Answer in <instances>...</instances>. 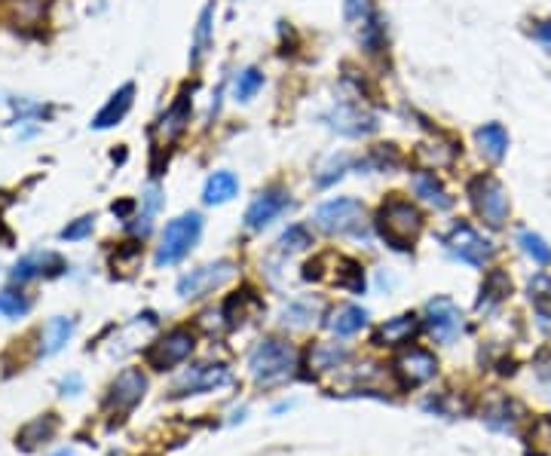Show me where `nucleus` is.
Listing matches in <instances>:
<instances>
[{
	"instance_id": "obj_26",
	"label": "nucleus",
	"mask_w": 551,
	"mask_h": 456,
	"mask_svg": "<svg viewBox=\"0 0 551 456\" xmlns=\"http://www.w3.org/2000/svg\"><path fill=\"white\" fill-rule=\"evenodd\" d=\"M511 295V279L502 269H493L491 276L484 279V285H481V300H478V309L484 313V309H493L496 304H502Z\"/></svg>"
},
{
	"instance_id": "obj_10",
	"label": "nucleus",
	"mask_w": 551,
	"mask_h": 456,
	"mask_svg": "<svg viewBox=\"0 0 551 456\" xmlns=\"http://www.w3.org/2000/svg\"><path fill=\"white\" fill-rule=\"evenodd\" d=\"M291 208V196H289V190H282V187H267V190H261L258 196H254V203L245 208V227L252 230V233H258V230L263 227H270L279 214H285Z\"/></svg>"
},
{
	"instance_id": "obj_43",
	"label": "nucleus",
	"mask_w": 551,
	"mask_h": 456,
	"mask_svg": "<svg viewBox=\"0 0 551 456\" xmlns=\"http://www.w3.org/2000/svg\"><path fill=\"white\" fill-rule=\"evenodd\" d=\"M346 22H364L371 15V0H344Z\"/></svg>"
},
{
	"instance_id": "obj_35",
	"label": "nucleus",
	"mask_w": 551,
	"mask_h": 456,
	"mask_svg": "<svg viewBox=\"0 0 551 456\" xmlns=\"http://www.w3.org/2000/svg\"><path fill=\"white\" fill-rule=\"evenodd\" d=\"M401 162H405V157H401V150L395 144H377V148H371L368 166L377 169V172H392Z\"/></svg>"
},
{
	"instance_id": "obj_46",
	"label": "nucleus",
	"mask_w": 551,
	"mask_h": 456,
	"mask_svg": "<svg viewBox=\"0 0 551 456\" xmlns=\"http://www.w3.org/2000/svg\"><path fill=\"white\" fill-rule=\"evenodd\" d=\"M533 37L546 46V52H551V19H542V22H533Z\"/></svg>"
},
{
	"instance_id": "obj_25",
	"label": "nucleus",
	"mask_w": 551,
	"mask_h": 456,
	"mask_svg": "<svg viewBox=\"0 0 551 456\" xmlns=\"http://www.w3.org/2000/svg\"><path fill=\"white\" fill-rule=\"evenodd\" d=\"M518 420H521V407L509 398H496L484 411V423L496 432H515Z\"/></svg>"
},
{
	"instance_id": "obj_47",
	"label": "nucleus",
	"mask_w": 551,
	"mask_h": 456,
	"mask_svg": "<svg viewBox=\"0 0 551 456\" xmlns=\"http://www.w3.org/2000/svg\"><path fill=\"white\" fill-rule=\"evenodd\" d=\"M129 212H132V203H120V205L114 203V214H129Z\"/></svg>"
},
{
	"instance_id": "obj_15",
	"label": "nucleus",
	"mask_w": 551,
	"mask_h": 456,
	"mask_svg": "<svg viewBox=\"0 0 551 456\" xmlns=\"http://www.w3.org/2000/svg\"><path fill=\"white\" fill-rule=\"evenodd\" d=\"M395 374L401 377L405 386H423L438 374V361L429 350H417L414 346V350H405L395 359Z\"/></svg>"
},
{
	"instance_id": "obj_49",
	"label": "nucleus",
	"mask_w": 551,
	"mask_h": 456,
	"mask_svg": "<svg viewBox=\"0 0 551 456\" xmlns=\"http://www.w3.org/2000/svg\"><path fill=\"white\" fill-rule=\"evenodd\" d=\"M52 456H71V453H68V451H59V453H52Z\"/></svg>"
},
{
	"instance_id": "obj_9",
	"label": "nucleus",
	"mask_w": 551,
	"mask_h": 456,
	"mask_svg": "<svg viewBox=\"0 0 551 456\" xmlns=\"http://www.w3.org/2000/svg\"><path fill=\"white\" fill-rule=\"evenodd\" d=\"M193 346H197V340H193V331L175 328V331H169L166 337H160L157 343L147 350V365L157 368V370H169V368L181 365L184 359H190Z\"/></svg>"
},
{
	"instance_id": "obj_29",
	"label": "nucleus",
	"mask_w": 551,
	"mask_h": 456,
	"mask_svg": "<svg viewBox=\"0 0 551 456\" xmlns=\"http://www.w3.org/2000/svg\"><path fill=\"white\" fill-rule=\"evenodd\" d=\"M6 13L15 28H34L43 19V0H6Z\"/></svg>"
},
{
	"instance_id": "obj_30",
	"label": "nucleus",
	"mask_w": 551,
	"mask_h": 456,
	"mask_svg": "<svg viewBox=\"0 0 551 456\" xmlns=\"http://www.w3.org/2000/svg\"><path fill=\"white\" fill-rule=\"evenodd\" d=\"M530 300H533V306H537L542 331L551 334V279L546 273H539L537 279L530 282Z\"/></svg>"
},
{
	"instance_id": "obj_38",
	"label": "nucleus",
	"mask_w": 551,
	"mask_h": 456,
	"mask_svg": "<svg viewBox=\"0 0 551 456\" xmlns=\"http://www.w3.org/2000/svg\"><path fill=\"white\" fill-rule=\"evenodd\" d=\"M313 245V233L304 227V223H291L282 236H279V249L282 251H304Z\"/></svg>"
},
{
	"instance_id": "obj_14",
	"label": "nucleus",
	"mask_w": 551,
	"mask_h": 456,
	"mask_svg": "<svg viewBox=\"0 0 551 456\" xmlns=\"http://www.w3.org/2000/svg\"><path fill=\"white\" fill-rule=\"evenodd\" d=\"M144 389H147V380L138 368H126L120 377L111 383V392H107V411L114 414H126L138 401L144 398Z\"/></svg>"
},
{
	"instance_id": "obj_2",
	"label": "nucleus",
	"mask_w": 551,
	"mask_h": 456,
	"mask_svg": "<svg viewBox=\"0 0 551 456\" xmlns=\"http://www.w3.org/2000/svg\"><path fill=\"white\" fill-rule=\"evenodd\" d=\"M374 223L386 245H392V249H399V251H408V249H414V242L420 239L426 221H423V212L410 203V199L392 196L380 205Z\"/></svg>"
},
{
	"instance_id": "obj_39",
	"label": "nucleus",
	"mask_w": 551,
	"mask_h": 456,
	"mask_svg": "<svg viewBox=\"0 0 551 456\" xmlns=\"http://www.w3.org/2000/svg\"><path fill=\"white\" fill-rule=\"evenodd\" d=\"M28 309H31V300L22 295V291H15V288L0 291V315H6V319H19V315H25Z\"/></svg>"
},
{
	"instance_id": "obj_24",
	"label": "nucleus",
	"mask_w": 551,
	"mask_h": 456,
	"mask_svg": "<svg viewBox=\"0 0 551 456\" xmlns=\"http://www.w3.org/2000/svg\"><path fill=\"white\" fill-rule=\"evenodd\" d=\"M236 193H239V178L236 175H233V172H215L206 181L203 199L208 205H224V203H230Z\"/></svg>"
},
{
	"instance_id": "obj_34",
	"label": "nucleus",
	"mask_w": 551,
	"mask_h": 456,
	"mask_svg": "<svg viewBox=\"0 0 551 456\" xmlns=\"http://www.w3.org/2000/svg\"><path fill=\"white\" fill-rule=\"evenodd\" d=\"M518 245H521V251L533 260V264H539V267H548L551 264L548 242L539 233H533V230H524V233L518 236Z\"/></svg>"
},
{
	"instance_id": "obj_7",
	"label": "nucleus",
	"mask_w": 551,
	"mask_h": 456,
	"mask_svg": "<svg viewBox=\"0 0 551 456\" xmlns=\"http://www.w3.org/2000/svg\"><path fill=\"white\" fill-rule=\"evenodd\" d=\"M325 123H328V129H334L337 135H346V138H364V135L377 132V126H380L374 114L359 102L334 105L331 111L325 114Z\"/></svg>"
},
{
	"instance_id": "obj_33",
	"label": "nucleus",
	"mask_w": 551,
	"mask_h": 456,
	"mask_svg": "<svg viewBox=\"0 0 551 456\" xmlns=\"http://www.w3.org/2000/svg\"><path fill=\"white\" fill-rule=\"evenodd\" d=\"M261 89H263V71H261V68H245V71L236 74V87H233L236 102H252Z\"/></svg>"
},
{
	"instance_id": "obj_44",
	"label": "nucleus",
	"mask_w": 551,
	"mask_h": 456,
	"mask_svg": "<svg viewBox=\"0 0 551 456\" xmlns=\"http://www.w3.org/2000/svg\"><path fill=\"white\" fill-rule=\"evenodd\" d=\"M142 203H144V212H142V218L147 221H153V214L160 212V205H162V190L153 184V187H147V193L142 196Z\"/></svg>"
},
{
	"instance_id": "obj_31",
	"label": "nucleus",
	"mask_w": 551,
	"mask_h": 456,
	"mask_svg": "<svg viewBox=\"0 0 551 456\" xmlns=\"http://www.w3.org/2000/svg\"><path fill=\"white\" fill-rule=\"evenodd\" d=\"M417 162L429 172V169H445L454 162V144H445V141H429V144H420L417 148Z\"/></svg>"
},
{
	"instance_id": "obj_48",
	"label": "nucleus",
	"mask_w": 551,
	"mask_h": 456,
	"mask_svg": "<svg viewBox=\"0 0 551 456\" xmlns=\"http://www.w3.org/2000/svg\"><path fill=\"white\" fill-rule=\"evenodd\" d=\"M0 242H10V233L4 230V223H0Z\"/></svg>"
},
{
	"instance_id": "obj_27",
	"label": "nucleus",
	"mask_w": 551,
	"mask_h": 456,
	"mask_svg": "<svg viewBox=\"0 0 551 456\" xmlns=\"http://www.w3.org/2000/svg\"><path fill=\"white\" fill-rule=\"evenodd\" d=\"M56 429H59L56 416H52V414L50 416H41V420L28 423V426L19 432V447H22V451H34L37 444L50 442V438L56 435Z\"/></svg>"
},
{
	"instance_id": "obj_5",
	"label": "nucleus",
	"mask_w": 551,
	"mask_h": 456,
	"mask_svg": "<svg viewBox=\"0 0 551 456\" xmlns=\"http://www.w3.org/2000/svg\"><path fill=\"white\" fill-rule=\"evenodd\" d=\"M313 221L316 227L331 236H353L364 230V205L359 199H349V196L328 199V203L316 208Z\"/></svg>"
},
{
	"instance_id": "obj_32",
	"label": "nucleus",
	"mask_w": 551,
	"mask_h": 456,
	"mask_svg": "<svg viewBox=\"0 0 551 456\" xmlns=\"http://www.w3.org/2000/svg\"><path fill=\"white\" fill-rule=\"evenodd\" d=\"M349 359V352L337 343H319L309 352V368L313 370H334Z\"/></svg>"
},
{
	"instance_id": "obj_41",
	"label": "nucleus",
	"mask_w": 551,
	"mask_h": 456,
	"mask_svg": "<svg viewBox=\"0 0 551 456\" xmlns=\"http://www.w3.org/2000/svg\"><path fill=\"white\" fill-rule=\"evenodd\" d=\"M309 319H313V309H309L307 304H291V306L282 309V322H285V324H294V328L307 324Z\"/></svg>"
},
{
	"instance_id": "obj_23",
	"label": "nucleus",
	"mask_w": 551,
	"mask_h": 456,
	"mask_svg": "<svg viewBox=\"0 0 551 456\" xmlns=\"http://www.w3.org/2000/svg\"><path fill=\"white\" fill-rule=\"evenodd\" d=\"M414 193L423 199V203L436 205V208H441V212L454 205V196H450V193L445 190V184H441V178H436V172L414 175Z\"/></svg>"
},
{
	"instance_id": "obj_28",
	"label": "nucleus",
	"mask_w": 551,
	"mask_h": 456,
	"mask_svg": "<svg viewBox=\"0 0 551 456\" xmlns=\"http://www.w3.org/2000/svg\"><path fill=\"white\" fill-rule=\"evenodd\" d=\"M71 334H74V319H65V315H56V319H50V324L43 328L41 352L43 355H56L61 346L71 340Z\"/></svg>"
},
{
	"instance_id": "obj_4",
	"label": "nucleus",
	"mask_w": 551,
	"mask_h": 456,
	"mask_svg": "<svg viewBox=\"0 0 551 456\" xmlns=\"http://www.w3.org/2000/svg\"><path fill=\"white\" fill-rule=\"evenodd\" d=\"M199 236H203V214L199 212H184L175 221H169L157 249V267H172L178 260H184L193 245L199 242Z\"/></svg>"
},
{
	"instance_id": "obj_12",
	"label": "nucleus",
	"mask_w": 551,
	"mask_h": 456,
	"mask_svg": "<svg viewBox=\"0 0 551 456\" xmlns=\"http://www.w3.org/2000/svg\"><path fill=\"white\" fill-rule=\"evenodd\" d=\"M426 324L438 343H454L463 331V313L450 297H436L426 304Z\"/></svg>"
},
{
	"instance_id": "obj_3",
	"label": "nucleus",
	"mask_w": 551,
	"mask_h": 456,
	"mask_svg": "<svg viewBox=\"0 0 551 456\" xmlns=\"http://www.w3.org/2000/svg\"><path fill=\"white\" fill-rule=\"evenodd\" d=\"M469 199L475 205V214L487 223L491 230H500L509 223V193L502 187V181L491 172H481L469 181Z\"/></svg>"
},
{
	"instance_id": "obj_18",
	"label": "nucleus",
	"mask_w": 551,
	"mask_h": 456,
	"mask_svg": "<svg viewBox=\"0 0 551 456\" xmlns=\"http://www.w3.org/2000/svg\"><path fill=\"white\" fill-rule=\"evenodd\" d=\"M420 331V319H417L414 313H401L395 315V319H386L380 324L377 331V343L380 346H405L410 343V337Z\"/></svg>"
},
{
	"instance_id": "obj_36",
	"label": "nucleus",
	"mask_w": 551,
	"mask_h": 456,
	"mask_svg": "<svg viewBox=\"0 0 551 456\" xmlns=\"http://www.w3.org/2000/svg\"><path fill=\"white\" fill-rule=\"evenodd\" d=\"M362 46L368 52H380L386 46V25H383V19H380L377 13H371L368 19H364V25H362Z\"/></svg>"
},
{
	"instance_id": "obj_45",
	"label": "nucleus",
	"mask_w": 551,
	"mask_h": 456,
	"mask_svg": "<svg viewBox=\"0 0 551 456\" xmlns=\"http://www.w3.org/2000/svg\"><path fill=\"white\" fill-rule=\"evenodd\" d=\"M530 444L551 447V420H548V416L537 420V426H533V432H530Z\"/></svg>"
},
{
	"instance_id": "obj_13",
	"label": "nucleus",
	"mask_w": 551,
	"mask_h": 456,
	"mask_svg": "<svg viewBox=\"0 0 551 456\" xmlns=\"http://www.w3.org/2000/svg\"><path fill=\"white\" fill-rule=\"evenodd\" d=\"M230 380V370L224 365H193L184 370L181 377L175 380L172 396H199V392H212Z\"/></svg>"
},
{
	"instance_id": "obj_19",
	"label": "nucleus",
	"mask_w": 551,
	"mask_h": 456,
	"mask_svg": "<svg viewBox=\"0 0 551 456\" xmlns=\"http://www.w3.org/2000/svg\"><path fill=\"white\" fill-rule=\"evenodd\" d=\"M475 141H478V150L484 160L491 162H502L509 153V132L502 123H484V126L475 132Z\"/></svg>"
},
{
	"instance_id": "obj_1",
	"label": "nucleus",
	"mask_w": 551,
	"mask_h": 456,
	"mask_svg": "<svg viewBox=\"0 0 551 456\" xmlns=\"http://www.w3.org/2000/svg\"><path fill=\"white\" fill-rule=\"evenodd\" d=\"M248 370H252V380L270 389V386H282L298 374V350L289 340L267 337L248 355Z\"/></svg>"
},
{
	"instance_id": "obj_42",
	"label": "nucleus",
	"mask_w": 551,
	"mask_h": 456,
	"mask_svg": "<svg viewBox=\"0 0 551 456\" xmlns=\"http://www.w3.org/2000/svg\"><path fill=\"white\" fill-rule=\"evenodd\" d=\"M92 227H96V218H92V214H83V218H77L74 223H68V227L61 230V239H83L92 233Z\"/></svg>"
},
{
	"instance_id": "obj_17",
	"label": "nucleus",
	"mask_w": 551,
	"mask_h": 456,
	"mask_svg": "<svg viewBox=\"0 0 551 456\" xmlns=\"http://www.w3.org/2000/svg\"><path fill=\"white\" fill-rule=\"evenodd\" d=\"M215 43V4H206L203 13L197 19V28H193V41H190V68H199L203 59L208 56Z\"/></svg>"
},
{
	"instance_id": "obj_16",
	"label": "nucleus",
	"mask_w": 551,
	"mask_h": 456,
	"mask_svg": "<svg viewBox=\"0 0 551 456\" xmlns=\"http://www.w3.org/2000/svg\"><path fill=\"white\" fill-rule=\"evenodd\" d=\"M65 269V260L52 251H34V254H25L13 269H10V279L13 282H28V279H37V276H56Z\"/></svg>"
},
{
	"instance_id": "obj_40",
	"label": "nucleus",
	"mask_w": 551,
	"mask_h": 456,
	"mask_svg": "<svg viewBox=\"0 0 551 456\" xmlns=\"http://www.w3.org/2000/svg\"><path fill=\"white\" fill-rule=\"evenodd\" d=\"M142 260V245L138 242H126L120 251L114 254V269H123V273H132Z\"/></svg>"
},
{
	"instance_id": "obj_8",
	"label": "nucleus",
	"mask_w": 551,
	"mask_h": 456,
	"mask_svg": "<svg viewBox=\"0 0 551 456\" xmlns=\"http://www.w3.org/2000/svg\"><path fill=\"white\" fill-rule=\"evenodd\" d=\"M233 273H236L233 260H215V264L197 267V269H190L181 282H178V295H181L184 300L206 297V295H212L215 288H221L227 279H233Z\"/></svg>"
},
{
	"instance_id": "obj_22",
	"label": "nucleus",
	"mask_w": 551,
	"mask_h": 456,
	"mask_svg": "<svg viewBox=\"0 0 551 456\" xmlns=\"http://www.w3.org/2000/svg\"><path fill=\"white\" fill-rule=\"evenodd\" d=\"M368 324V313L355 304H346V306H337L328 319V328L334 331L337 337H353Z\"/></svg>"
},
{
	"instance_id": "obj_37",
	"label": "nucleus",
	"mask_w": 551,
	"mask_h": 456,
	"mask_svg": "<svg viewBox=\"0 0 551 456\" xmlns=\"http://www.w3.org/2000/svg\"><path fill=\"white\" fill-rule=\"evenodd\" d=\"M349 166H353V160H349L346 153H337V157H331L319 169V175H316V187H331V184H337L340 178L349 172Z\"/></svg>"
},
{
	"instance_id": "obj_21",
	"label": "nucleus",
	"mask_w": 551,
	"mask_h": 456,
	"mask_svg": "<svg viewBox=\"0 0 551 456\" xmlns=\"http://www.w3.org/2000/svg\"><path fill=\"white\" fill-rule=\"evenodd\" d=\"M132 98H135V87H132V83H126V87L116 89L114 96H111V102H107L102 111H98L96 120H92V129H111V126H116V123H120L129 114Z\"/></svg>"
},
{
	"instance_id": "obj_11",
	"label": "nucleus",
	"mask_w": 551,
	"mask_h": 456,
	"mask_svg": "<svg viewBox=\"0 0 551 456\" xmlns=\"http://www.w3.org/2000/svg\"><path fill=\"white\" fill-rule=\"evenodd\" d=\"M190 111H193V87H184L181 92H178L175 102L169 105V111L160 117L157 129H153V132H157V138H160L157 148H169V144H175L178 138L188 132V126H190Z\"/></svg>"
},
{
	"instance_id": "obj_20",
	"label": "nucleus",
	"mask_w": 551,
	"mask_h": 456,
	"mask_svg": "<svg viewBox=\"0 0 551 456\" xmlns=\"http://www.w3.org/2000/svg\"><path fill=\"white\" fill-rule=\"evenodd\" d=\"M334 260V269L331 273H325V279L331 285H337V288H346V291H355V295H362L364 291V269L362 264H355L353 258H344V254H331Z\"/></svg>"
},
{
	"instance_id": "obj_6",
	"label": "nucleus",
	"mask_w": 551,
	"mask_h": 456,
	"mask_svg": "<svg viewBox=\"0 0 551 456\" xmlns=\"http://www.w3.org/2000/svg\"><path fill=\"white\" fill-rule=\"evenodd\" d=\"M445 245L456 260H463V264H469V267H478V269L484 264H491V258L496 254V245L491 242V239H484L475 227H472V223H465V221H456L454 227L447 230Z\"/></svg>"
}]
</instances>
